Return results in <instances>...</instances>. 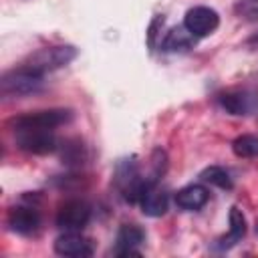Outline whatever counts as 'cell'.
<instances>
[{
  "mask_svg": "<svg viewBox=\"0 0 258 258\" xmlns=\"http://www.w3.org/2000/svg\"><path fill=\"white\" fill-rule=\"evenodd\" d=\"M16 145L22 151L34 153V155H46L56 151V137L48 129H26L16 131Z\"/></svg>",
  "mask_w": 258,
  "mask_h": 258,
  "instance_id": "52a82bcc",
  "label": "cell"
},
{
  "mask_svg": "<svg viewBox=\"0 0 258 258\" xmlns=\"http://www.w3.org/2000/svg\"><path fill=\"white\" fill-rule=\"evenodd\" d=\"M44 83V75L38 71H32L24 64L8 71L2 75L0 79V93L2 97L10 99V97H26V95H34L42 89Z\"/></svg>",
  "mask_w": 258,
  "mask_h": 258,
  "instance_id": "6da1fadb",
  "label": "cell"
},
{
  "mask_svg": "<svg viewBox=\"0 0 258 258\" xmlns=\"http://www.w3.org/2000/svg\"><path fill=\"white\" fill-rule=\"evenodd\" d=\"M93 242L79 232H64L54 240V252L69 258H83L93 254Z\"/></svg>",
  "mask_w": 258,
  "mask_h": 258,
  "instance_id": "30bf717a",
  "label": "cell"
},
{
  "mask_svg": "<svg viewBox=\"0 0 258 258\" xmlns=\"http://www.w3.org/2000/svg\"><path fill=\"white\" fill-rule=\"evenodd\" d=\"M8 226L20 236H32L40 228V214L32 206H16L8 212Z\"/></svg>",
  "mask_w": 258,
  "mask_h": 258,
  "instance_id": "9c48e42d",
  "label": "cell"
},
{
  "mask_svg": "<svg viewBox=\"0 0 258 258\" xmlns=\"http://www.w3.org/2000/svg\"><path fill=\"white\" fill-rule=\"evenodd\" d=\"M91 220V208L83 200H69L64 202L56 212V226L64 232H79L83 230Z\"/></svg>",
  "mask_w": 258,
  "mask_h": 258,
  "instance_id": "5b68a950",
  "label": "cell"
},
{
  "mask_svg": "<svg viewBox=\"0 0 258 258\" xmlns=\"http://www.w3.org/2000/svg\"><path fill=\"white\" fill-rule=\"evenodd\" d=\"M200 177H202V181L212 183V185H216V187H220V189H232V185H234L230 171L224 169V167H220V165H210V167H206V169L200 173Z\"/></svg>",
  "mask_w": 258,
  "mask_h": 258,
  "instance_id": "2e32d148",
  "label": "cell"
},
{
  "mask_svg": "<svg viewBox=\"0 0 258 258\" xmlns=\"http://www.w3.org/2000/svg\"><path fill=\"white\" fill-rule=\"evenodd\" d=\"M232 151L238 157H256L258 155V137L256 135H240L232 141Z\"/></svg>",
  "mask_w": 258,
  "mask_h": 258,
  "instance_id": "e0dca14e",
  "label": "cell"
},
{
  "mask_svg": "<svg viewBox=\"0 0 258 258\" xmlns=\"http://www.w3.org/2000/svg\"><path fill=\"white\" fill-rule=\"evenodd\" d=\"M218 103L230 115H248L252 111V101L246 93H222L218 95Z\"/></svg>",
  "mask_w": 258,
  "mask_h": 258,
  "instance_id": "5bb4252c",
  "label": "cell"
},
{
  "mask_svg": "<svg viewBox=\"0 0 258 258\" xmlns=\"http://www.w3.org/2000/svg\"><path fill=\"white\" fill-rule=\"evenodd\" d=\"M248 42H250V44H254V42H258V32H256L254 36H250V40H248Z\"/></svg>",
  "mask_w": 258,
  "mask_h": 258,
  "instance_id": "d6986e66",
  "label": "cell"
},
{
  "mask_svg": "<svg viewBox=\"0 0 258 258\" xmlns=\"http://www.w3.org/2000/svg\"><path fill=\"white\" fill-rule=\"evenodd\" d=\"M183 26L196 38H204V36H210L220 26V16L210 6H194L185 12Z\"/></svg>",
  "mask_w": 258,
  "mask_h": 258,
  "instance_id": "8992f818",
  "label": "cell"
},
{
  "mask_svg": "<svg viewBox=\"0 0 258 258\" xmlns=\"http://www.w3.org/2000/svg\"><path fill=\"white\" fill-rule=\"evenodd\" d=\"M194 42H196V36L189 34L187 28L181 24V26H177V28H171V30L165 34V38H163V42H161V48L167 50V52H175V50H185V48H189Z\"/></svg>",
  "mask_w": 258,
  "mask_h": 258,
  "instance_id": "9a60e30c",
  "label": "cell"
},
{
  "mask_svg": "<svg viewBox=\"0 0 258 258\" xmlns=\"http://www.w3.org/2000/svg\"><path fill=\"white\" fill-rule=\"evenodd\" d=\"M115 183H117L121 196H123L129 204L139 202V196H141V191H143L145 179L139 175V169H137L135 159H123V161L117 165Z\"/></svg>",
  "mask_w": 258,
  "mask_h": 258,
  "instance_id": "277c9868",
  "label": "cell"
},
{
  "mask_svg": "<svg viewBox=\"0 0 258 258\" xmlns=\"http://www.w3.org/2000/svg\"><path fill=\"white\" fill-rule=\"evenodd\" d=\"M246 236V218L240 208H230V232L218 240V248H232Z\"/></svg>",
  "mask_w": 258,
  "mask_h": 258,
  "instance_id": "4fadbf2b",
  "label": "cell"
},
{
  "mask_svg": "<svg viewBox=\"0 0 258 258\" xmlns=\"http://www.w3.org/2000/svg\"><path fill=\"white\" fill-rule=\"evenodd\" d=\"M234 12L244 20H258V0H238Z\"/></svg>",
  "mask_w": 258,
  "mask_h": 258,
  "instance_id": "ac0fdd59",
  "label": "cell"
},
{
  "mask_svg": "<svg viewBox=\"0 0 258 258\" xmlns=\"http://www.w3.org/2000/svg\"><path fill=\"white\" fill-rule=\"evenodd\" d=\"M208 198H210V194H208V189L204 185L189 183V185L177 189V194H175L173 200H175V206L177 208H181L185 212H196V210H200V208L206 206Z\"/></svg>",
  "mask_w": 258,
  "mask_h": 258,
  "instance_id": "7c38bea8",
  "label": "cell"
},
{
  "mask_svg": "<svg viewBox=\"0 0 258 258\" xmlns=\"http://www.w3.org/2000/svg\"><path fill=\"white\" fill-rule=\"evenodd\" d=\"M139 206H141V212L145 216H151V218H159L167 212V206H169V198H167V191L163 187H159L157 181H151V179H145V185H143V191L139 196Z\"/></svg>",
  "mask_w": 258,
  "mask_h": 258,
  "instance_id": "ba28073f",
  "label": "cell"
},
{
  "mask_svg": "<svg viewBox=\"0 0 258 258\" xmlns=\"http://www.w3.org/2000/svg\"><path fill=\"white\" fill-rule=\"evenodd\" d=\"M73 119V113L69 109H46V111H34L20 117H14L8 121L12 131H26V129H48L52 131L58 125H64Z\"/></svg>",
  "mask_w": 258,
  "mask_h": 258,
  "instance_id": "7a4b0ae2",
  "label": "cell"
},
{
  "mask_svg": "<svg viewBox=\"0 0 258 258\" xmlns=\"http://www.w3.org/2000/svg\"><path fill=\"white\" fill-rule=\"evenodd\" d=\"M145 242V232L135 224H123L117 232L115 240V256H131L139 254V246Z\"/></svg>",
  "mask_w": 258,
  "mask_h": 258,
  "instance_id": "8fae6325",
  "label": "cell"
},
{
  "mask_svg": "<svg viewBox=\"0 0 258 258\" xmlns=\"http://www.w3.org/2000/svg\"><path fill=\"white\" fill-rule=\"evenodd\" d=\"M75 56H77V48L75 46H67V44H60V46H44V48L32 52L22 64L44 75L48 71H56V69L67 67Z\"/></svg>",
  "mask_w": 258,
  "mask_h": 258,
  "instance_id": "3957f363",
  "label": "cell"
}]
</instances>
